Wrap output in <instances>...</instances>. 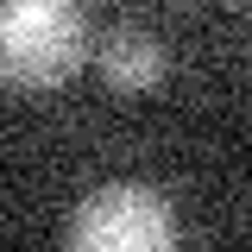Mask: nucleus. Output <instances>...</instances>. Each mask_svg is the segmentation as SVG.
<instances>
[{
	"mask_svg": "<svg viewBox=\"0 0 252 252\" xmlns=\"http://www.w3.org/2000/svg\"><path fill=\"white\" fill-rule=\"evenodd\" d=\"M63 240L76 252H164L177 240V208L158 183L120 177L76 202V215L63 220Z\"/></svg>",
	"mask_w": 252,
	"mask_h": 252,
	"instance_id": "2",
	"label": "nucleus"
},
{
	"mask_svg": "<svg viewBox=\"0 0 252 252\" xmlns=\"http://www.w3.org/2000/svg\"><path fill=\"white\" fill-rule=\"evenodd\" d=\"M101 82L114 94H152L164 76H170V51H164V38L145 26H120L101 51Z\"/></svg>",
	"mask_w": 252,
	"mask_h": 252,
	"instance_id": "3",
	"label": "nucleus"
},
{
	"mask_svg": "<svg viewBox=\"0 0 252 252\" xmlns=\"http://www.w3.org/2000/svg\"><path fill=\"white\" fill-rule=\"evenodd\" d=\"M89 57L82 0H0V82L57 89Z\"/></svg>",
	"mask_w": 252,
	"mask_h": 252,
	"instance_id": "1",
	"label": "nucleus"
}]
</instances>
